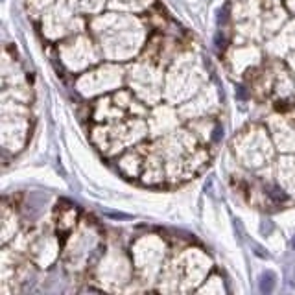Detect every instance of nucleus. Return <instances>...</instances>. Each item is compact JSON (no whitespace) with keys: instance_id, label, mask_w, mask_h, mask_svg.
Returning a JSON list of instances; mask_svg holds the SVG:
<instances>
[{"instance_id":"nucleus-6","label":"nucleus","mask_w":295,"mask_h":295,"mask_svg":"<svg viewBox=\"0 0 295 295\" xmlns=\"http://www.w3.org/2000/svg\"><path fill=\"white\" fill-rule=\"evenodd\" d=\"M122 70L114 69L111 65L105 67H98L92 72H87L78 80V89L83 92L85 96H92V94H100L105 91H113V87L120 85L122 81Z\"/></svg>"},{"instance_id":"nucleus-7","label":"nucleus","mask_w":295,"mask_h":295,"mask_svg":"<svg viewBox=\"0 0 295 295\" xmlns=\"http://www.w3.org/2000/svg\"><path fill=\"white\" fill-rule=\"evenodd\" d=\"M61 57L70 70L85 69V67L98 61L96 48L92 46L91 39L85 35H78L70 43L61 44Z\"/></svg>"},{"instance_id":"nucleus-13","label":"nucleus","mask_w":295,"mask_h":295,"mask_svg":"<svg viewBox=\"0 0 295 295\" xmlns=\"http://www.w3.org/2000/svg\"><path fill=\"white\" fill-rule=\"evenodd\" d=\"M275 284H277V277H275V273H271V271H266V273L260 275V280H258V288H260V291L262 293H271L275 288Z\"/></svg>"},{"instance_id":"nucleus-8","label":"nucleus","mask_w":295,"mask_h":295,"mask_svg":"<svg viewBox=\"0 0 295 295\" xmlns=\"http://www.w3.org/2000/svg\"><path fill=\"white\" fill-rule=\"evenodd\" d=\"M194 57H187V61H179L172 67V70L168 72V83L166 89L172 91L173 87H183L181 98L190 96L192 92H196V89L201 83L199 78V70L196 67V61H192Z\"/></svg>"},{"instance_id":"nucleus-4","label":"nucleus","mask_w":295,"mask_h":295,"mask_svg":"<svg viewBox=\"0 0 295 295\" xmlns=\"http://www.w3.org/2000/svg\"><path fill=\"white\" fill-rule=\"evenodd\" d=\"M161 81L162 78L159 76V70L151 63H139L131 70V85H133L131 91L137 92V96L142 98L150 105H153L161 98V91H159Z\"/></svg>"},{"instance_id":"nucleus-12","label":"nucleus","mask_w":295,"mask_h":295,"mask_svg":"<svg viewBox=\"0 0 295 295\" xmlns=\"http://www.w3.org/2000/svg\"><path fill=\"white\" fill-rule=\"evenodd\" d=\"M76 221H78V210L74 207H61L57 214V229L59 231H70L74 229Z\"/></svg>"},{"instance_id":"nucleus-20","label":"nucleus","mask_w":295,"mask_h":295,"mask_svg":"<svg viewBox=\"0 0 295 295\" xmlns=\"http://www.w3.org/2000/svg\"><path fill=\"white\" fill-rule=\"evenodd\" d=\"M286 2V8L291 11V13H295V0H284Z\"/></svg>"},{"instance_id":"nucleus-17","label":"nucleus","mask_w":295,"mask_h":295,"mask_svg":"<svg viewBox=\"0 0 295 295\" xmlns=\"http://www.w3.org/2000/svg\"><path fill=\"white\" fill-rule=\"evenodd\" d=\"M271 231H273V221L266 220V223H262V225H260V232L268 236V234H271Z\"/></svg>"},{"instance_id":"nucleus-3","label":"nucleus","mask_w":295,"mask_h":295,"mask_svg":"<svg viewBox=\"0 0 295 295\" xmlns=\"http://www.w3.org/2000/svg\"><path fill=\"white\" fill-rule=\"evenodd\" d=\"M238 157L247 168H258L266 164L269 157H271V146L269 139L266 135V129L260 126L249 128V131H244V135L238 137Z\"/></svg>"},{"instance_id":"nucleus-9","label":"nucleus","mask_w":295,"mask_h":295,"mask_svg":"<svg viewBox=\"0 0 295 295\" xmlns=\"http://www.w3.org/2000/svg\"><path fill=\"white\" fill-rule=\"evenodd\" d=\"M275 142L279 144V150L293 151L295 150V116H280V120H273L271 124Z\"/></svg>"},{"instance_id":"nucleus-14","label":"nucleus","mask_w":295,"mask_h":295,"mask_svg":"<svg viewBox=\"0 0 295 295\" xmlns=\"http://www.w3.org/2000/svg\"><path fill=\"white\" fill-rule=\"evenodd\" d=\"M74 2L81 11H89V13L98 11L105 4V0H70V4H74Z\"/></svg>"},{"instance_id":"nucleus-15","label":"nucleus","mask_w":295,"mask_h":295,"mask_svg":"<svg viewBox=\"0 0 295 295\" xmlns=\"http://www.w3.org/2000/svg\"><path fill=\"white\" fill-rule=\"evenodd\" d=\"M118 2L129 10H144L151 4V0H118Z\"/></svg>"},{"instance_id":"nucleus-21","label":"nucleus","mask_w":295,"mask_h":295,"mask_svg":"<svg viewBox=\"0 0 295 295\" xmlns=\"http://www.w3.org/2000/svg\"><path fill=\"white\" fill-rule=\"evenodd\" d=\"M291 247H293V249H295V236H293V238H291Z\"/></svg>"},{"instance_id":"nucleus-16","label":"nucleus","mask_w":295,"mask_h":295,"mask_svg":"<svg viewBox=\"0 0 295 295\" xmlns=\"http://www.w3.org/2000/svg\"><path fill=\"white\" fill-rule=\"evenodd\" d=\"M284 279L288 282V286H295V264H286Z\"/></svg>"},{"instance_id":"nucleus-18","label":"nucleus","mask_w":295,"mask_h":295,"mask_svg":"<svg viewBox=\"0 0 295 295\" xmlns=\"http://www.w3.org/2000/svg\"><path fill=\"white\" fill-rule=\"evenodd\" d=\"M251 246H253V249H255V255H258V257H262V258H268L269 257V255L266 253V249H264L262 246H258V244H255V242H253Z\"/></svg>"},{"instance_id":"nucleus-2","label":"nucleus","mask_w":295,"mask_h":295,"mask_svg":"<svg viewBox=\"0 0 295 295\" xmlns=\"http://www.w3.org/2000/svg\"><path fill=\"white\" fill-rule=\"evenodd\" d=\"M148 131L150 126L144 120L133 118L129 122L114 124V126H98L94 129V142L107 155H114L118 151L126 150L129 144L142 140Z\"/></svg>"},{"instance_id":"nucleus-1","label":"nucleus","mask_w":295,"mask_h":295,"mask_svg":"<svg viewBox=\"0 0 295 295\" xmlns=\"http://www.w3.org/2000/svg\"><path fill=\"white\" fill-rule=\"evenodd\" d=\"M96 22L102 24V30H96V35L102 43V52L105 57L113 61H126L135 55L142 46L144 28L137 17L114 15L109 13L105 17H96Z\"/></svg>"},{"instance_id":"nucleus-10","label":"nucleus","mask_w":295,"mask_h":295,"mask_svg":"<svg viewBox=\"0 0 295 295\" xmlns=\"http://www.w3.org/2000/svg\"><path fill=\"white\" fill-rule=\"evenodd\" d=\"M96 246V234H92V232H80V234H72L70 238L69 246H67V253H69L72 260L76 262H81V260H87L91 251L94 249Z\"/></svg>"},{"instance_id":"nucleus-5","label":"nucleus","mask_w":295,"mask_h":295,"mask_svg":"<svg viewBox=\"0 0 295 295\" xmlns=\"http://www.w3.org/2000/svg\"><path fill=\"white\" fill-rule=\"evenodd\" d=\"M133 258L139 273H142L144 277H151L161 268L159 264L164 258V244L159 238H155V236L142 238V240L135 244Z\"/></svg>"},{"instance_id":"nucleus-19","label":"nucleus","mask_w":295,"mask_h":295,"mask_svg":"<svg viewBox=\"0 0 295 295\" xmlns=\"http://www.w3.org/2000/svg\"><path fill=\"white\" fill-rule=\"evenodd\" d=\"M15 122H17V126H26V124H24V120H22V118H19V116L15 118ZM13 131H15V124H13ZM13 131H2V133H4V137H6V135L13 133Z\"/></svg>"},{"instance_id":"nucleus-11","label":"nucleus","mask_w":295,"mask_h":295,"mask_svg":"<svg viewBox=\"0 0 295 295\" xmlns=\"http://www.w3.org/2000/svg\"><path fill=\"white\" fill-rule=\"evenodd\" d=\"M279 185L286 194H293L295 190V162L291 157H282L279 161Z\"/></svg>"}]
</instances>
